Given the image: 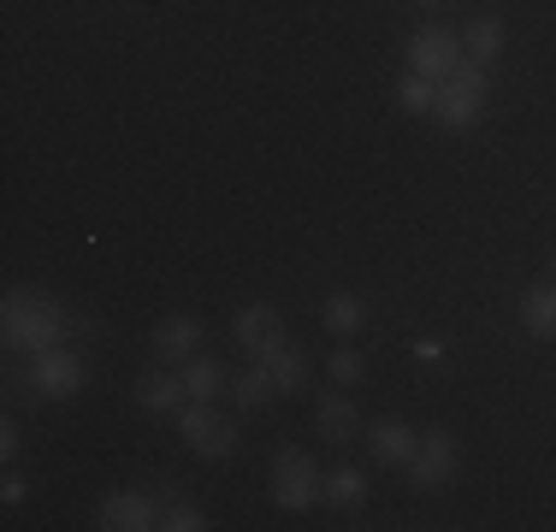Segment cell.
<instances>
[{
	"instance_id": "1",
	"label": "cell",
	"mask_w": 556,
	"mask_h": 532,
	"mask_svg": "<svg viewBox=\"0 0 556 532\" xmlns=\"http://www.w3.org/2000/svg\"><path fill=\"white\" fill-rule=\"evenodd\" d=\"M0 331H7V350H54L65 338V308L42 290H12L0 308Z\"/></svg>"
},
{
	"instance_id": "2",
	"label": "cell",
	"mask_w": 556,
	"mask_h": 532,
	"mask_svg": "<svg viewBox=\"0 0 556 532\" xmlns=\"http://www.w3.org/2000/svg\"><path fill=\"white\" fill-rule=\"evenodd\" d=\"M480 113H485V65L462 60L456 72H450L444 84H439L432 118H439L444 130H468V125H480Z\"/></svg>"
},
{
	"instance_id": "3",
	"label": "cell",
	"mask_w": 556,
	"mask_h": 532,
	"mask_svg": "<svg viewBox=\"0 0 556 532\" xmlns=\"http://www.w3.org/2000/svg\"><path fill=\"white\" fill-rule=\"evenodd\" d=\"M273 503L278 509H314V503H326V473L314 468L308 449L285 444L273 456Z\"/></svg>"
},
{
	"instance_id": "4",
	"label": "cell",
	"mask_w": 556,
	"mask_h": 532,
	"mask_svg": "<svg viewBox=\"0 0 556 532\" xmlns=\"http://www.w3.org/2000/svg\"><path fill=\"white\" fill-rule=\"evenodd\" d=\"M462 65V36L444 30V24H427V30L408 36V72L432 77V84H444L450 72Z\"/></svg>"
},
{
	"instance_id": "5",
	"label": "cell",
	"mask_w": 556,
	"mask_h": 532,
	"mask_svg": "<svg viewBox=\"0 0 556 532\" xmlns=\"http://www.w3.org/2000/svg\"><path fill=\"white\" fill-rule=\"evenodd\" d=\"M178 432H184V444H190L195 456H207V461H219V456L237 449V426H225L207 403H184L178 408Z\"/></svg>"
},
{
	"instance_id": "6",
	"label": "cell",
	"mask_w": 556,
	"mask_h": 532,
	"mask_svg": "<svg viewBox=\"0 0 556 532\" xmlns=\"http://www.w3.org/2000/svg\"><path fill=\"white\" fill-rule=\"evenodd\" d=\"M30 391L36 396H77L84 391V362L72 350H36L30 355Z\"/></svg>"
},
{
	"instance_id": "7",
	"label": "cell",
	"mask_w": 556,
	"mask_h": 532,
	"mask_svg": "<svg viewBox=\"0 0 556 532\" xmlns=\"http://www.w3.org/2000/svg\"><path fill=\"white\" fill-rule=\"evenodd\" d=\"M450 473H456V438L450 432H420L408 479H415L420 491H439V485H450Z\"/></svg>"
},
{
	"instance_id": "8",
	"label": "cell",
	"mask_w": 556,
	"mask_h": 532,
	"mask_svg": "<svg viewBox=\"0 0 556 532\" xmlns=\"http://www.w3.org/2000/svg\"><path fill=\"white\" fill-rule=\"evenodd\" d=\"M237 343H243L255 362H267V355L285 350V319H278V308H267V302H255V308L237 314Z\"/></svg>"
},
{
	"instance_id": "9",
	"label": "cell",
	"mask_w": 556,
	"mask_h": 532,
	"mask_svg": "<svg viewBox=\"0 0 556 532\" xmlns=\"http://www.w3.org/2000/svg\"><path fill=\"white\" fill-rule=\"evenodd\" d=\"M101 527L108 532H149V527H161V509H154V497H142V491H113V497L101 503Z\"/></svg>"
},
{
	"instance_id": "10",
	"label": "cell",
	"mask_w": 556,
	"mask_h": 532,
	"mask_svg": "<svg viewBox=\"0 0 556 532\" xmlns=\"http://www.w3.org/2000/svg\"><path fill=\"white\" fill-rule=\"evenodd\" d=\"M184 396H190L184 372L154 367V372H142V379H137V403L149 408V415H178V408H184Z\"/></svg>"
},
{
	"instance_id": "11",
	"label": "cell",
	"mask_w": 556,
	"mask_h": 532,
	"mask_svg": "<svg viewBox=\"0 0 556 532\" xmlns=\"http://www.w3.org/2000/svg\"><path fill=\"white\" fill-rule=\"evenodd\" d=\"M367 444H374V456L379 461H386V468H408V461H415V444H420V438H415V426H403V420H374V426H367Z\"/></svg>"
},
{
	"instance_id": "12",
	"label": "cell",
	"mask_w": 556,
	"mask_h": 532,
	"mask_svg": "<svg viewBox=\"0 0 556 532\" xmlns=\"http://www.w3.org/2000/svg\"><path fill=\"white\" fill-rule=\"evenodd\" d=\"M521 331L527 338H539V343H556V284L545 278V284H533V290H521Z\"/></svg>"
},
{
	"instance_id": "13",
	"label": "cell",
	"mask_w": 556,
	"mask_h": 532,
	"mask_svg": "<svg viewBox=\"0 0 556 532\" xmlns=\"http://www.w3.org/2000/svg\"><path fill=\"white\" fill-rule=\"evenodd\" d=\"M195 343H202V326H195L190 314H166L161 326H154V350H161V362H190Z\"/></svg>"
},
{
	"instance_id": "14",
	"label": "cell",
	"mask_w": 556,
	"mask_h": 532,
	"mask_svg": "<svg viewBox=\"0 0 556 532\" xmlns=\"http://www.w3.org/2000/svg\"><path fill=\"white\" fill-rule=\"evenodd\" d=\"M314 426H320V438H326V444H350V438H355V426H362V415H355V403H350V396L326 391L320 403H314Z\"/></svg>"
},
{
	"instance_id": "15",
	"label": "cell",
	"mask_w": 556,
	"mask_h": 532,
	"mask_svg": "<svg viewBox=\"0 0 556 532\" xmlns=\"http://www.w3.org/2000/svg\"><path fill=\"white\" fill-rule=\"evenodd\" d=\"M320 326H326V331H338V338H355V331L367 326V302H362V296H350V290H338V296H326V302H320Z\"/></svg>"
},
{
	"instance_id": "16",
	"label": "cell",
	"mask_w": 556,
	"mask_h": 532,
	"mask_svg": "<svg viewBox=\"0 0 556 532\" xmlns=\"http://www.w3.org/2000/svg\"><path fill=\"white\" fill-rule=\"evenodd\" d=\"M178 372H184V384H190V403H214L225 384H231V372H225L219 362H202V355H190Z\"/></svg>"
},
{
	"instance_id": "17",
	"label": "cell",
	"mask_w": 556,
	"mask_h": 532,
	"mask_svg": "<svg viewBox=\"0 0 556 532\" xmlns=\"http://www.w3.org/2000/svg\"><path fill=\"white\" fill-rule=\"evenodd\" d=\"M497 53H503V24H497V18H473L468 30H462V60L492 65Z\"/></svg>"
},
{
	"instance_id": "18",
	"label": "cell",
	"mask_w": 556,
	"mask_h": 532,
	"mask_svg": "<svg viewBox=\"0 0 556 532\" xmlns=\"http://www.w3.org/2000/svg\"><path fill=\"white\" fill-rule=\"evenodd\" d=\"M261 367L273 372L278 396H296L302 384H308V355H302V350H290V343H285V350H278V355H267V362H261Z\"/></svg>"
},
{
	"instance_id": "19",
	"label": "cell",
	"mask_w": 556,
	"mask_h": 532,
	"mask_svg": "<svg viewBox=\"0 0 556 532\" xmlns=\"http://www.w3.org/2000/svg\"><path fill=\"white\" fill-rule=\"evenodd\" d=\"M326 503H332V509H362L367 503V473L362 468H332L326 473Z\"/></svg>"
},
{
	"instance_id": "20",
	"label": "cell",
	"mask_w": 556,
	"mask_h": 532,
	"mask_svg": "<svg viewBox=\"0 0 556 532\" xmlns=\"http://www.w3.org/2000/svg\"><path fill=\"white\" fill-rule=\"evenodd\" d=\"M273 391H278V384H273V372L261 367V362L249 367V372H237V379H231V403H237V408H261Z\"/></svg>"
},
{
	"instance_id": "21",
	"label": "cell",
	"mask_w": 556,
	"mask_h": 532,
	"mask_svg": "<svg viewBox=\"0 0 556 532\" xmlns=\"http://www.w3.org/2000/svg\"><path fill=\"white\" fill-rule=\"evenodd\" d=\"M432 101H439V84H432V77L408 72L403 84H396V106H403V113H432Z\"/></svg>"
},
{
	"instance_id": "22",
	"label": "cell",
	"mask_w": 556,
	"mask_h": 532,
	"mask_svg": "<svg viewBox=\"0 0 556 532\" xmlns=\"http://www.w3.org/2000/svg\"><path fill=\"white\" fill-rule=\"evenodd\" d=\"M161 527H166V532H202L207 515L195 509V503H166V509H161Z\"/></svg>"
},
{
	"instance_id": "23",
	"label": "cell",
	"mask_w": 556,
	"mask_h": 532,
	"mask_svg": "<svg viewBox=\"0 0 556 532\" xmlns=\"http://www.w3.org/2000/svg\"><path fill=\"white\" fill-rule=\"evenodd\" d=\"M326 372H332L338 384H355V379H362V372H367V362H362V355H355V350H338L332 362H326Z\"/></svg>"
},
{
	"instance_id": "24",
	"label": "cell",
	"mask_w": 556,
	"mask_h": 532,
	"mask_svg": "<svg viewBox=\"0 0 556 532\" xmlns=\"http://www.w3.org/2000/svg\"><path fill=\"white\" fill-rule=\"evenodd\" d=\"M0 456H7V461L18 456V432H12V420H7V432H0Z\"/></svg>"
},
{
	"instance_id": "25",
	"label": "cell",
	"mask_w": 556,
	"mask_h": 532,
	"mask_svg": "<svg viewBox=\"0 0 556 532\" xmlns=\"http://www.w3.org/2000/svg\"><path fill=\"white\" fill-rule=\"evenodd\" d=\"M545 278H551V284H556V255H551V266H545Z\"/></svg>"
},
{
	"instance_id": "26",
	"label": "cell",
	"mask_w": 556,
	"mask_h": 532,
	"mask_svg": "<svg viewBox=\"0 0 556 532\" xmlns=\"http://www.w3.org/2000/svg\"><path fill=\"white\" fill-rule=\"evenodd\" d=\"M415 7H444V0H415Z\"/></svg>"
}]
</instances>
